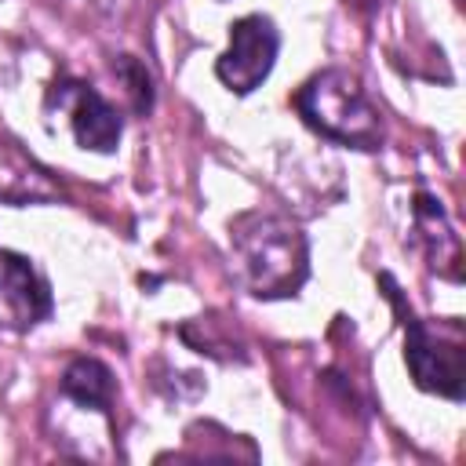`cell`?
Returning a JSON list of instances; mask_svg holds the SVG:
<instances>
[{"label": "cell", "instance_id": "obj_1", "mask_svg": "<svg viewBox=\"0 0 466 466\" xmlns=\"http://www.w3.org/2000/svg\"><path fill=\"white\" fill-rule=\"evenodd\" d=\"M229 248L244 288L258 299H288L309 277V240L280 215H237L229 222Z\"/></svg>", "mask_w": 466, "mask_h": 466}, {"label": "cell", "instance_id": "obj_2", "mask_svg": "<svg viewBox=\"0 0 466 466\" xmlns=\"http://www.w3.org/2000/svg\"><path fill=\"white\" fill-rule=\"evenodd\" d=\"M299 116L324 138L353 149H379L382 146V116L368 102L364 87L346 69L313 73L295 91Z\"/></svg>", "mask_w": 466, "mask_h": 466}, {"label": "cell", "instance_id": "obj_3", "mask_svg": "<svg viewBox=\"0 0 466 466\" xmlns=\"http://www.w3.org/2000/svg\"><path fill=\"white\" fill-rule=\"evenodd\" d=\"M382 284L390 288V302L400 313V328H404V364L415 379L419 390L448 397V400H462L466 393V346H462V328L455 320H448L444 328H430L426 320H419L404 299L397 295L393 280L382 277Z\"/></svg>", "mask_w": 466, "mask_h": 466}, {"label": "cell", "instance_id": "obj_4", "mask_svg": "<svg viewBox=\"0 0 466 466\" xmlns=\"http://www.w3.org/2000/svg\"><path fill=\"white\" fill-rule=\"evenodd\" d=\"M280 51V33L266 15H244L229 25V47L215 62V76L233 95H251L273 73Z\"/></svg>", "mask_w": 466, "mask_h": 466}, {"label": "cell", "instance_id": "obj_5", "mask_svg": "<svg viewBox=\"0 0 466 466\" xmlns=\"http://www.w3.org/2000/svg\"><path fill=\"white\" fill-rule=\"evenodd\" d=\"M55 309L51 284L33 266V258L0 248V331H33Z\"/></svg>", "mask_w": 466, "mask_h": 466}, {"label": "cell", "instance_id": "obj_6", "mask_svg": "<svg viewBox=\"0 0 466 466\" xmlns=\"http://www.w3.org/2000/svg\"><path fill=\"white\" fill-rule=\"evenodd\" d=\"M66 98H73L69 106V120H73V135L84 149H95V153H113L120 135H124V120L120 113L87 84H58Z\"/></svg>", "mask_w": 466, "mask_h": 466}, {"label": "cell", "instance_id": "obj_7", "mask_svg": "<svg viewBox=\"0 0 466 466\" xmlns=\"http://www.w3.org/2000/svg\"><path fill=\"white\" fill-rule=\"evenodd\" d=\"M51 197H55V182L47 178V171H40L15 142H0V200L22 208Z\"/></svg>", "mask_w": 466, "mask_h": 466}, {"label": "cell", "instance_id": "obj_8", "mask_svg": "<svg viewBox=\"0 0 466 466\" xmlns=\"http://www.w3.org/2000/svg\"><path fill=\"white\" fill-rule=\"evenodd\" d=\"M62 393L80 404V408H91V411H102L109 415L113 408V397H116V379L113 371L95 360V357H76L66 371H62Z\"/></svg>", "mask_w": 466, "mask_h": 466}, {"label": "cell", "instance_id": "obj_9", "mask_svg": "<svg viewBox=\"0 0 466 466\" xmlns=\"http://www.w3.org/2000/svg\"><path fill=\"white\" fill-rule=\"evenodd\" d=\"M116 73L127 84V95H131L135 113H149L153 109V76L146 73V66L138 58H131V55H120L116 58Z\"/></svg>", "mask_w": 466, "mask_h": 466}]
</instances>
